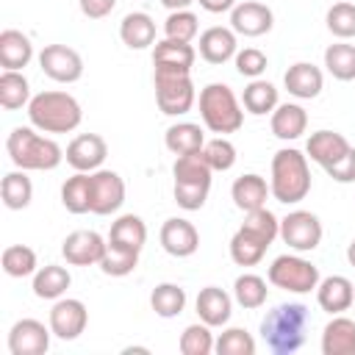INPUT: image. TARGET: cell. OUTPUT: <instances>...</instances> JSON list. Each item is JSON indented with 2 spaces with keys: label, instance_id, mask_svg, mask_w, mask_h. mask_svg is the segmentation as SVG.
Segmentation results:
<instances>
[{
  "label": "cell",
  "instance_id": "obj_40",
  "mask_svg": "<svg viewBox=\"0 0 355 355\" xmlns=\"http://www.w3.org/2000/svg\"><path fill=\"white\" fill-rule=\"evenodd\" d=\"M266 244L263 241H258L255 236H250L247 230H236L233 233V239H230V258H233V263L236 266H255L263 255H266Z\"/></svg>",
  "mask_w": 355,
  "mask_h": 355
},
{
  "label": "cell",
  "instance_id": "obj_7",
  "mask_svg": "<svg viewBox=\"0 0 355 355\" xmlns=\"http://www.w3.org/2000/svg\"><path fill=\"white\" fill-rule=\"evenodd\" d=\"M269 283L283 288V291H291V294H308V291H316L319 286V266L305 261L302 255H277L269 266Z\"/></svg>",
  "mask_w": 355,
  "mask_h": 355
},
{
  "label": "cell",
  "instance_id": "obj_32",
  "mask_svg": "<svg viewBox=\"0 0 355 355\" xmlns=\"http://www.w3.org/2000/svg\"><path fill=\"white\" fill-rule=\"evenodd\" d=\"M0 197H3V205L8 211H22V208L31 205V200H33V183L25 175V169H14V172L3 175Z\"/></svg>",
  "mask_w": 355,
  "mask_h": 355
},
{
  "label": "cell",
  "instance_id": "obj_45",
  "mask_svg": "<svg viewBox=\"0 0 355 355\" xmlns=\"http://www.w3.org/2000/svg\"><path fill=\"white\" fill-rule=\"evenodd\" d=\"M136 263H139V252L108 244V250H105V255H103V261H100L97 266L103 269V275L125 277V275H130V272L136 269Z\"/></svg>",
  "mask_w": 355,
  "mask_h": 355
},
{
  "label": "cell",
  "instance_id": "obj_51",
  "mask_svg": "<svg viewBox=\"0 0 355 355\" xmlns=\"http://www.w3.org/2000/svg\"><path fill=\"white\" fill-rule=\"evenodd\" d=\"M78 3H80L83 17L89 19H103L116 8V0H78Z\"/></svg>",
  "mask_w": 355,
  "mask_h": 355
},
{
  "label": "cell",
  "instance_id": "obj_35",
  "mask_svg": "<svg viewBox=\"0 0 355 355\" xmlns=\"http://www.w3.org/2000/svg\"><path fill=\"white\" fill-rule=\"evenodd\" d=\"M150 305L155 311V316L161 319H175L183 313L186 308V291L178 283H158L150 294Z\"/></svg>",
  "mask_w": 355,
  "mask_h": 355
},
{
  "label": "cell",
  "instance_id": "obj_55",
  "mask_svg": "<svg viewBox=\"0 0 355 355\" xmlns=\"http://www.w3.org/2000/svg\"><path fill=\"white\" fill-rule=\"evenodd\" d=\"M130 352H150V349H147V347H128L125 355H130Z\"/></svg>",
  "mask_w": 355,
  "mask_h": 355
},
{
  "label": "cell",
  "instance_id": "obj_53",
  "mask_svg": "<svg viewBox=\"0 0 355 355\" xmlns=\"http://www.w3.org/2000/svg\"><path fill=\"white\" fill-rule=\"evenodd\" d=\"M191 3H197V0H161V6H164V8H169V11H180V8H189Z\"/></svg>",
  "mask_w": 355,
  "mask_h": 355
},
{
  "label": "cell",
  "instance_id": "obj_39",
  "mask_svg": "<svg viewBox=\"0 0 355 355\" xmlns=\"http://www.w3.org/2000/svg\"><path fill=\"white\" fill-rule=\"evenodd\" d=\"M241 230H247L250 236H255L258 241H263L266 247L280 236V219L263 205V208H255V211H247L244 222H241Z\"/></svg>",
  "mask_w": 355,
  "mask_h": 355
},
{
  "label": "cell",
  "instance_id": "obj_8",
  "mask_svg": "<svg viewBox=\"0 0 355 355\" xmlns=\"http://www.w3.org/2000/svg\"><path fill=\"white\" fill-rule=\"evenodd\" d=\"M322 222L311 211H291L280 219V239L297 250V252H311L322 244Z\"/></svg>",
  "mask_w": 355,
  "mask_h": 355
},
{
  "label": "cell",
  "instance_id": "obj_33",
  "mask_svg": "<svg viewBox=\"0 0 355 355\" xmlns=\"http://www.w3.org/2000/svg\"><path fill=\"white\" fill-rule=\"evenodd\" d=\"M31 103V83L22 72L17 69H3L0 75V105L6 111H17V108H28Z\"/></svg>",
  "mask_w": 355,
  "mask_h": 355
},
{
  "label": "cell",
  "instance_id": "obj_2",
  "mask_svg": "<svg viewBox=\"0 0 355 355\" xmlns=\"http://www.w3.org/2000/svg\"><path fill=\"white\" fill-rule=\"evenodd\" d=\"M8 158L17 169L25 172H50L64 161V150L58 147L55 139L36 133V128H14L6 139Z\"/></svg>",
  "mask_w": 355,
  "mask_h": 355
},
{
  "label": "cell",
  "instance_id": "obj_30",
  "mask_svg": "<svg viewBox=\"0 0 355 355\" xmlns=\"http://www.w3.org/2000/svg\"><path fill=\"white\" fill-rule=\"evenodd\" d=\"M61 205L69 214H89L92 211V172H75L61 186Z\"/></svg>",
  "mask_w": 355,
  "mask_h": 355
},
{
  "label": "cell",
  "instance_id": "obj_9",
  "mask_svg": "<svg viewBox=\"0 0 355 355\" xmlns=\"http://www.w3.org/2000/svg\"><path fill=\"white\" fill-rule=\"evenodd\" d=\"M42 72L55 83H75L83 75V58L67 44H44L39 53Z\"/></svg>",
  "mask_w": 355,
  "mask_h": 355
},
{
  "label": "cell",
  "instance_id": "obj_48",
  "mask_svg": "<svg viewBox=\"0 0 355 355\" xmlns=\"http://www.w3.org/2000/svg\"><path fill=\"white\" fill-rule=\"evenodd\" d=\"M208 191H211L208 183H175V189H172L175 202L183 211H200L208 200Z\"/></svg>",
  "mask_w": 355,
  "mask_h": 355
},
{
  "label": "cell",
  "instance_id": "obj_10",
  "mask_svg": "<svg viewBox=\"0 0 355 355\" xmlns=\"http://www.w3.org/2000/svg\"><path fill=\"white\" fill-rule=\"evenodd\" d=\"M125 202V180L114 169L92 172V214L108 216L116 214Z\"/></svg>",
  "mask_w": 355,
  "mask_h": 355
},
{
  "label": "cell",
  "instance_id": "obj_29",
  "mask_svg": "<svg viewBox=\"0 0 355 355\" xmlns=\"http://www.w3.org/2000/svg\"><path fill=\"white\" fill-rule=\"evenodd\" d=\"M164 144H166V150L175 153V155H189V153L202 150L205 133H202V128L194 125V122H175V125L166 128Z\"/></svg>",
  "mask_w": 355,
  "mask_h": 355
},
{
  "label": "cell",
  "instance_id": "obj_44",
  "mask_svg": "<svg viewBox=\"0 0 355 355\" xmlns=\"http://www.w3.org/2000/svg\"><path fill=\"white\" fill-rule=\"evenodd\" d=\"M200 31V19L194 11L180 8V11H169V17L164 19V36L166 39H178V42H191Z\"/></svg>",
  "mask_w": 355,
  "mask_h": 355
},
{
  "label": "cell",
  "instance_id": "obj_52",
  "mask_svg": "<svg viewBox=\"0 0 355 355\" xmlns=\"http://www.w3.org/2000/svg\"><path fill=\"white\" fill-rule=\"evenodd\" d=\"M200 8H205L208 14H222V11H230L236 6V0H197Z\"/></svg>",
  "mask_w": 355,
  "mask_h": 355
},
{
  "label": "cell",
  "instance_id": "obj_6",
  "mask_svg": "<svg viewBox=\"0 0 355 355\" xmlns=\"http://www.w3.org/2000/svg\"><path fill=\"white\" fill-rule=\"evenodd\" d=\"M153 86H155V103H158L161 114L180 116V114L191 111V105H194L191 69L155 67L153 69Z\"/></svg>",
  "mask_w": 355,
  "mask_h": 355
},
{
  "label": "cell",
  "instance_id": "obj_42",
  "mask_svg": "<svg viewBox=\"0 0 355 355\" xmlns=\"http://www.w3.org/2000/svg\"><path fill=\"white\" fill-rule=\"evenodd\" d=\"M214 333H211V324L205 322H197V324H189L183 333H180V341H178V349L183 355H211L214 352Z\"/></svg>",
  "mask_w": 355,
  "mask_h": 355
},
{
  "label": "cell",
  "instance_id": "obj_23",
  "mask_svg": "<svg viewBox=\"0 0 355 355\" xmlns=\"http://www.w3.org/2000/svg\"><path fill=\"white\" fill-rule=\"evenodd\" d=\"M31 58H33V44H31L28 33H22L17 28H6L0 33V67L22 72L31 64Z\"/></svg>",
  "mask_w": 355,
  "mask_h": 355
},
{
  "label": "cell",
  "instance_id": "obj_37",
  "mask_svg": "<svg viewBox=\"0 0 355 355\" xmlns=\"http://www.w3.org/2000/svg\"><path fill=\"white\" fill-rule=\"evenodd\" d=\"M266 294H269V288H266V280H263L261 275L244 272V275H239L236 283H233V300H236L241 308H247V311L261 308V305L266 302Z\"/></svg>",
  "mask_w": 355,
  "mask_h": 355
},
{
  "label": "cell",
  "instance_id": "obj_16",
  "mask_svg": "<svg viewBox=\"0 0 355 355\" xmlns=\"http://www.w3.org/2000/svg\"><path fill=\"white\" fill-rule=\"evenodd\" d=\"M158 239H161V247H164L172 258H189V255H194L197 247H200V233H197V227H194L189 219H183V216L166 219V222L161 225Z\"/></svg>",
  "mask_w": 355,
  "mask_h": 355
},
{
  "label": "cell",
  "instance_id": "obj_21",
  "mask_svg": "<svg viewBox=\"0 0 355 355\" xmlns=\"http://www.w3.org/2000/svg\"><path fill=\"white\" fill-rule=\"evenodd\" d=\"M236 53H239V42H236L233 28L214 25V28L200 33V55L208 64H225V61L236 58Z\"/></svg>",
  "mask_w": 355,
  "mask_h": 355
},
{
  "label": "cell",
  "instance_id": "obj_13",
  "mask_svg": "<svg viewBox=\"0 0 355 355\" xmlns=\"http://www.w3.org/2000/svg\"><path fill=\"white\" fill-rule=\"evenodd\" d=\"M105 250H108V241L97 230H75L61 244V255L72 266H94L103 261Z\"/></svg>",
  "mask_w": 355,
  "mask_h": 355
},
{
  "label": "cell",
  "instance_id": "obj_24",
  "mask_svg": "<svg viewBox=\"0 0 355 355\" xmlns=\"http://www.w3.org/2000/svg\"><path fill=\"white\" fill-rule=\"evenodd\" d=\"M269 194H272L269 183L261 175H255V172H247V175L236 178L233 186H230V197H233L236 208L244 211V214L247 211H255V208H263Z\"/></svg>",
  "mask_w": 355,
  "mask_h": 355
},
{
  "label": "cell",
  "instance_id": "obj_31",
  "mask_svg": "<svg viewBox=\"0 0 355 355\" xmlns=\"http://www.w3.org/2000/svg\"><path fill=\"white\" fill-rule=\"evenodd\" d=\"M69 283H72V277L64 266L47 263L42 269H36V275H33V294L39 300H61L67 294Z\"/></svg>",
  "mask_w": 355,
  "mask_h": 355
},
{
  "label": "cell",
  "instance_id": "obj_14",
  "mask_svg": "<svg viewBox=\"0 0 355 355\" xmlns=\"http://www.w3.org/2000/svg\"><path fill=\"white\" fill-rule=\"evenodd\" d=\"M105 155H108V144L97 133H80V136H75L67 144V153H64L67 164L75 172H97V169H103Z\"/></svg>",
  "mask_w": 355,
  "mask_h": 355
},
{
  "label": "cell",
  "instance_id": "obj_15",
  "mask_svg": "<svg viewBox=\"0 0 355 355\" xmlns=\"http://www.w3.org/2000/svg\"><path fill=\"white\" fill-rule=\"evenodd\" d=\"M275 25V14L269 6L258 3V0H244V3H236L230 8V28L239 33V36H263L269 33Z\"/></svg>",
  "mask_w": 355,
  "mask_h": 355
},
{
  "label": "cell",
  "instance_id": "obj_49",
  "mask_svg": "<svg viewBox=\"0 0 355 355\" xmlns=\"http://www.w3.org/2000/svg\"><path fill=\"white\" fill-rule=\"evenodd\" d=\"M266 67H269V58L258 47H244V50L236 53V72L250 78V80L261 78L266 72Z\"/></svg>",
  "mask_w": 355,
  "mask_h": 355
},
{
  "label": "cell",
  "instance_id": "obj_11",
  "mask_svg": "<svg viewBox=\"0 0 355 355\" xmlns=\"http://www.w3.org/2000/svg\"><path fill=\"white\" fill-rule=\"evenodd\" d=\"M50 324L39 319H19L8 330V352L11 355H44L50 349Z\"/></svg>",
  "mask_w": 355,
  "mask_h": 355
},
{
  "label": "cell",
  "instance_id": "obj_20",
  "mask_svg": "<svg viewBox=\"0 0 355 355\" xmlns=\"http://www.w3.org/2000/svg\"><path fill=\"white\" fill-rule=\"evenodd\" d=\"M194 308H197L200 322H205V324H211V327H222V324L230 322L233 300H230V294H227L225 288H219V286H205V288H200Z\"/></svg>",
  "mask_w": 355,
  "mask_h": 355
},
{
  "label": "cell",
  "instance_id": "obj_43",
  "mask_svg": "<svg viewBox=\"0 0 355 355\" xmlns=\"http://www.w3.org/2000/svg\"><path fill=\"white\" fill-rule=\"evenodd\" d=\"M327 31L336 36V39H355V3H333L327 8Z\"/></svg>",
  "mask_w": 355,
  "mask_h": 355
},
{
  "label": "cell",
  "instance_id": "obj_36",
  "mask_svg": "<svg viewBox=\"0 0 355 355\" xmlns=\"http://www.w3.org/2000/svg\"><path fill=\"white\" fill-rule=\"evenodd\" d=\"M172 175H175V183H208L211 186L214 169L208 166L202 150H197V153H189V155H178L175 166H172Z\"/></svg>",
  "mask_w": 355,
  "mask_h": 355
},
{
  "label": "cell",
  "instance_id": "obj_1",
  "mask_svg": "<svg viewBox=\"0 0 355 355\" xmlns=\"http://www.w3.org/2000/svg\"><path fill=\"white\" fill-rule=\"evenodd\" d=\"M311 313L302 302H283L261 319V338L275 355H291L305 344Z\"/></svg>",
  "mask_w": 355,
  "mask_h": 355
},
{
  "label": "cell",
  "instance_id": "obj_4",
  "mask_svg": "<svg viewBox=\"0 0 355 355\" xmlns=\"http://www.w3.org/2000/svg\"><path fill=\"white\" fill-rule=\"evenodd\" d=\"M28 119L42 133H72L83 111L69 92H39L28 103Z\"/></svg>",
  "mask_w": 355,
  "mask_h": 355
},
{
  "label": "cell",
  "instance_id": "obj_18",
  "mask_svg": "<svg viewBox=\"0 0 355 355\" xmlns=\"http://www.w3.org/2000/svg\"><path fill=\"white\" fill-rule=\"evenodd\" d=\"M349 150H352V144L336 130H316V133L308 136V144H305V155L311 161H316L322 169H327L330 164L341 161Z\"/></svg>",
  "mask_w": 355,
  "mask_h": 355
},
{
  "label": "cell",
  "instance_id": "obj_3",
  "mask_svg": "<svg viewBox=\"0 0 355 355\" xmlns=\"http://www.w3.org/2000/svg\"><path fill=\"white\" fill-rule=\"evenodd\" d=\"M269 189L272 197L283 205H294L300 200L308 197L311 191V166H308V155L294 150V147H283L272 155V178H269Z\"/></svg>",
  "mask_w": 355,
  "mask_h": 355
},
{
  "label": "cell",
  "instance_id": "obj_28",
  "mask_svg": "<svg viewBox=\"0 0 355 355\" xmlns=\"http://www.w3.org/2000/svg\"><path fill=\"white\" fill-rule=\"evenodd\" d=\"M194 47L191 42H178V39H161L153 47V67H178V69H191L194 67Z\"/></svg>",
  "mask_w": 355,
  "mask_h": 355
},
{
  "label": "cell",
  "instance_id": "obj_27",
  "mask_svg": "<svg viewBox=\"0 0 355 355\" xmlns=\"http://www.w3.org/2000/svg\"><path fill=\"white\" fill-rule=\"evenodd\" d=\"M144 241H147V225H144L141 216H136V214H122L119 219L111 222L108 244L125 247V250H133V252H141Z\"/></svg>",
  "mask_w": 355,
  "mask_h": 355
},
{
  "label": "cell",
  "instance_id": "obj_17",
  "mask_svg": "<svg viewBox=\"0 0 355 355\" xmlns=\"http://www.w3.org/2000/svg\"><path fill=\"white\" fill-rule=\"evenodd\" d=\"M283 86L288 89V94L300 97V100H313L322 94L324 89V75L319 67H313L311 61H297L286 69L283 75Z\"/></svg>",
  "mask_w": 355,
  "mask_h": 355
},
{
  "label": "cell",
  "instance_id": "obj_22",
  "mask_svg": "<svg viewBox=\"0 0 355 355\" xmlns=\"http://www.w3.org/2000/svg\"><path fill=\"white\" fill-rule=\"evenodd\" d=\"M322 355H355V322L336 313L322 330Z\"/></svg>",
  "mask_w": 355,
  "mask_h": 355
},
{
  "label": "cell",
  "instance_id": "obj_41",
  "mask_svg": "<svg viewBox=\"0 0 355 355\" xmlns=\"http://www.w3.org/2000/svg\"><path fill=\"white\" fill-rule=\"evenodd\" d=\"M0 263H3V272H6L8 277H28V275H36V269H39L36 252H33L31 247H25V244H11V247H6Z\"/></svg>",
  "mask_w": 355,
  "mask_h": 355
},
{
  "label": "cell",
  "instance_id": "obj_26",
  "mask_svg": "<svg viewBox=\"0 0 355 355\" xmlns=\"http://www.w3.org/2000/svg\"><path fill=\"white\" fill-rule=\"evenodd\" d=\"M269 125H272V133H275L277 139L294 141V139H300V136L305 133V128H308V114H305V108L297 105V103H280V105L272 111Z\"/></svg>",
  "mask_w": 355,
  "mask_h": 355
},
{
  "label": "cell",
  "instance_id": "obj_19",
  "mask_svg": "<svg viewBox=\"0 0 355 355\" xmlns=\"http://www.w3.org/2000/svg\"><path fill=\"white\" fill-rule=\"evenodd\" d=\"M316 302H319L322 311H327L333 316L336 313H344L355 302V286L344 275H330V277L319 280V286H316Z\"/></svg>",
  "mask_w": 355,
  "mask_h": 355
},
{
  "label": "cell",
  "instance_id": "obj_50",
  "mask_svg": "<svg viewBox=\"0 0 355 355\" xmlns=\"http://www.w3.org/2000/svg\"><path fill=\"white\" fill-rule=\"evenodd\" d=\"M324 172H327L336 183H355V147H352L341 161L330 164Z\"/></svg>",
  "mask_w": 355,
  "mask_h": 355
},
{
  "label": "cell",
  "instance_id": "obj_34",
  "mask_svg": "<svg viewBox=\"0 0 355 355\" xmlns=\"http://www.w3.org/2000/svg\"><path fill=\"white\" fill-rule=\"evenodd\" d=\"M241 105L252 114V116H263V114H272L280 103H277V89L269 83V80H250L244 86V94H241Z\"/></svg>",
  "mask_w": 355,
  "mask_h": 355
},
{
  "label": "cell",
  "instance_id": "obj_25",
  "mask_svg": "<svg viewBox=\"0 0 355 355\" xmlns=\"http://www.w3.org/2000/svg\"><path fill=\"white\" fill-rule=\"evenodd\" d=\"M119 39L130 50H144V47L155 44V22H153V17L144 14V11L125 14L122 22H119Z\"/></svg>",
  "mask_w": 355,
  "mask_h": 355
},
{
  "label": "cell",
  "instance_id": "obj_54",
  "mask_svg": "<svg viewBox=\"0 0 355 355\" xmlns=\"http://www.w3.org/2000/svg\"><path fill=\"white\" fill-rule=\"evenodd\" d=\"M347 261L355 266V239H352V241H349V247H347Z\"/></svg>",
  "mask_w": 355,
  "mask_h": 355
},
{
  "label": "cell",
  "instance_id": "obj_47",
  "mask_svg": "<svg viewBox=\"0 0 355 355\" xmlns=\"http://www.w3.org/2000/svg\"><path fill=\"white\" fill-rule=\"evenodd\" d=\"M202 155H205V161H208V166L214 172H227L236 164V147L225 136H216V139L205 141L202 144Z\"/></svg>",
  "mask_w": 355,
  "mask_h": 355
},
{
  "label": "cell",
  "instance_id": "obj_38",
  "mask_svg": "<svg viewBox=\"0 0 355 355\" xmlns=\"http://www.w3.org/2000/svg\"><path fill=\"white\" fill-rule=\"evenodd\" d=\"M324 67L336 80H355V44L344 39L324 50Z\"/></svg>",
  "mask_w": 355,
  "mask_h": 355
},
{
  "label": "cell",
  "instance_id": "obj_46",
  "mask_svg": "<svg viewBox=\"0 0 355 355\" xmlns=\"http://www.w3.org/2000/svg\"><path fill=\"white\" fill-rule=\"evenodd\" d=\"M214 349L219 355H255V338L244 327H227L219 333Z\"/></svg>",
  "mask_w": 355,
  "mask_h": 355
},
{
  "label": "cell",
  "instance_id": "obj_5",
  "mask_svg": "<svg viewBox=\"0 0 355 355\" xmlns=\"http://www.w3.org/2000/svg\"><path fill=\"white\" fill-rule=\"evenodd\" d=\"M200 116H202V125L219 136L236 133L244 125L241 103L227 83H208L200 92Z\"/></svg>",
  "mask_w": 355,
  "mask_h": 355
},
{
  "label": "cell",
  "instance_id": "obj_12",
  "mask_svg": "<svg viewBox=\"0 0 355 355\" xmlns=\"http://www.w3.org/2000/svg\"><path fill=\"white\" fill-rule=\"evenodd\" d=\"M89 324V311L80 300H72V297H61L55 300V305L50 308V330L55 338L61 341H75Z\"/></svg>",
  "mask_w": 355,
  "mask_h": 355
}]
</instances>
